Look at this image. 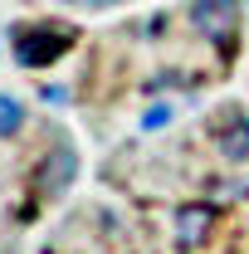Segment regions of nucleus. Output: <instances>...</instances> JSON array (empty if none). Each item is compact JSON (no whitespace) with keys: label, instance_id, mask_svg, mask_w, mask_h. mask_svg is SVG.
Wrapping results in <instances>:
<instances>
[{"label":"nucleus","instance_id":"1","mask_svg":"<svg viewBox=\"0 0 249 254\" xmlns=\"http://www.w3.org/2000/svg\"><path fill=\"white\" fill-rule=\"evenodd\" d=\"M73 49V30L68 25H20L15 30V59L20 68H49Z\"/></svg>","mask_w":249,"mask_h":254},{"label":"nucleus","instance_id":"5","mask_svg":"<svg viewBox=\"0 0 249 254\" xmlns=\"http://www.w3.org/2000/svg\"><path fill=\"white\" fill-rule=\"evenodd\" d=\"M210 225H215L210 205H181V210H176V240H181V250L205 245V240H210Z\"/></svg>","mask_w":249,"mask_h":254},{"label":"nucleus","instance_id":"8","mask_svg":"<svg viewBox=\"0 0 249 254\" xmlns=\"http://www.w3.org/2000/svg\"><path fill=\"white\" fill-rule=\"evenodd\" d=\"M68 5H88V10H113L118 0H68Z\"/></svg>","mask_w":249,"mask_h":254},{"label":"nucleus","instance_id":"4","mask_svg":"<svg viewBox=\"0 0 249 254\" xmlns=\"http://www.w3.org/2000/svg\"><path fill=\"white\" fill-rule=\"evenodd\" d=\"M210 132H215L220 157H230V161H249V113H240V108H225L215 123H210Z\"/></svg>","mask_w":249,"mask_h":254},{"label":"nucleus","instance_id":"6","mask_svg":"<svg viewBox=\"0 0 249 254\" xmlns=\"http://www.w3.org/2000/svg\"><path fill=\"white\" fill-rule=\"evenodd\" d=\"M25 127V108H20V98L0 93V137H15Z\"/></svg>","mask_w":249,"mask_h":254},{"label":"nucleus","instance_id":"9","mask_svg":"<svg viewBox=\"0 0 249 254\" xmlns=\"http://www.w3.org/2000/svg\"><path fill=\"white\" fill-rule=\"evenodd\" d=\"M230 5H235V0H230Z\"/></svg>","mask_w":249,"mask_h":254},{"label":"nucleus","instance_id":"7","mask_svg":"<svg viewBox=\"0 0 249 254\" xmlns=\"http://www.w3.org/2000/svg\"><path fill=\"white\" fill-rule=\"evenodd\" d=\"M166 123H171V108H166V103H156L152 113L142 118V127H147V132H156V127H166Z\"/></svg>","mask_w":249,"mask_h":254},{"label":"nucleus","instance_id":"2","mask_svg":"<svg viewBox=\"0 0 249 254\" xmlns=\"http://www.w3.org/2000/svg\"><path fill=\"white\" fill-rule=\"evenodd\" d=\"M73 176H78V152L73 147H49L44 157H39V166H34V186L44 190V195H63V190L73 186Z\"/></svg>","mask_w":249,"mask_h":254},{"label":"nucleus","instance_id":"3","mask_svg":"<svg viewBox=\"0 0 249 254\" xmlns=\"http://www.w3.org/2000/svg\"><path fill=\"white\" fill-rule=\"evenodd\" d=\"M190 25L210 44L230 49V39H235V10H230V0H190Z\"/></svg>","mask_w":249,"mask_h":254}]
</instances>
